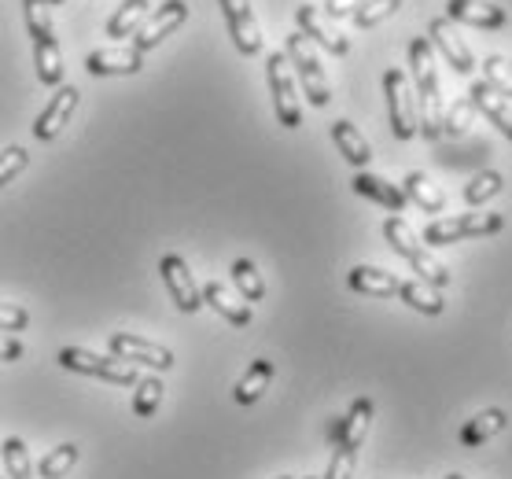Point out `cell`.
<instances>
[{
  "label": "cell",
  "mask_w": 512,
  "mask_h": 479,
  "mask_svg": "<svg viewBox=\"0 0 512 479\" xmlns=\"http://www.w3.org/2000/svg\"><path fill=\"white\" fill-rule=\"evenodd\" d=\"M144 67V56H140L137 48L129 45H111V48H96L85 56V71L96 74V78H118V74H140Z\"/></svg>",
  "instance_id": "4fadbf2b"
},
{
  "label": "cell",
  "mask_w": 512,
  "mask_h": 479,
  "mask_svg": "<svg viewBox=\"0 0 512 479\" xmlns=\"http://www.w3.org/2000/svg\"><path fill=\"white\" fill-rule=\"evenodd\" d=\"M225 15V26H229V37L240 56H258L262 52V30L255 23V12H251V0H218Z\"/></svg>",
  "instance_id": "30bf717a"
},
{
  "label": "cell",
  "mask_w": 512,
  "mask_h": 479,
  "mask_svg": "<svg viewBox=\"0 0 512 479\" xmlns=\"http://www.w3.org/2000/svg\"><path fill=\"white\" fill-rule=\"evenodd\" d=\"M472 115H476V104H472V100H457L454 107H446L443 133H454V137H461V133L472 126Z\"/></svg>",
  "instance_id": "8d00e7d4"
},
{
  "label": "cell",
  "mask_w": 512,
  "mask_h": 479,
  "mask_svg": "<svg viewBox=\"0 0 512 479\" xmlns=\"http://www.w3.org/2000/svg\"><path fill=\"white\" fill-rule=\"evenodd\" d=\"M468 100L476 104V111H483V118H490V122H494V126H498L501 133H505V137L512 141V100L498 96L487 82H476V85H472Z\"/></svg>",
  "instance_id": "44dd1931"
},
{
  "label": "cell",
  "mask_w": 512,
  "mask_h": 479,
  "mask_svg": "<svg viewBox=\"0 0 512 479\" xmlns=\"http://www.w3.org/2000/svg\"><path fill=\"white\" fill-rule=\"evenodd\" d=\"M409 67H413V82H417V133L428 141L443 137V93H439V74H435V56H431L428 37H413L409 41Z\"/></svg>",
  "instance_id": "6da1fadb"
},
{
  "label": "cell",
  "mask_w": 512,
  "mask_h": 479,
  "mask_svg": "<svg viewBox=\"0 0 512 479\" xmlns=\"http://www.w3.org/2000/svg\"><path fill=\"white\" fill-rule=\"evenodd\" d=\"M428 37H431V45L443 52L446 63H450L457 74H472V67H476V59H472V48L461 41V34L454 30V23H450V19H431Z\"/></svg>",
  "instance_id": "2e32d148"
},
{
  "label": "cell",
  "mask_w": 512,
  "mask_h": 479,
  "mask_svg": "<svg viewBox=\"0 0 512 479\" xmlns=\"http://www.w3.org/2000/svg\"><path fill=\"white\" fill-rule=\"evenodd\" d=\"M159 273H163L166 292H170V299L177 303V310H181V314H196L199 306H203V295H199V284L192 281V269H188L185 258L163 255Z\"/></svg>",
  "instance_id": "8fae6325"
},
{
  "label": "cell",
  "mask_w": 512,
  "mask_h": 479,
  "mask_svg": "<svg viewBox=\"0 0 512 479\" xmlns=\"http://www.w3.org/2000/svg\"><path fill=\"white\" fill-rule=\"evenodd\" d=\"M384 236H387V244L395 247L398 255H402L409 262V266H413V273H420V281H424V284L439 288V292H443L446 284H450V269H446L443 262H439V258L431 255L428 247L420 244L417 233H413V229H409V225L402 222L398 214L384 222Z\"/></svg>",
  "instance_id": "7a4b0ae2"
},
{
  "label": "cell",
  "mask_w": 512,
  "mask_h": 479,
  "mask_svg": "<svg viewBox=\"0 0 512 479\" xmlns=\"http://www.w3.org/2000/svg\"><path fill=\"white\" fill-rule=\"evenodd\" d=\"M398 8H402V0H365L350 19H354L358 30H373L376 23H384L387 15H395Z\"/></svg>",
  "instance_id": "e575fe53"
},
{
  "label": "cell",
  "mask_w": 512,
  "mask_h": 479,
  "mask_svg": "<svg viewBox=\"0 0 512 479\" xmlns=\"http://www.w3.org/2000/svg\"><path fill=\"white\" fill-rule=\"evenodd\" d=\"M350 185H354V192H358V196L373 199V203L387 207L391 214H402V211H406V203H409L406 192H402L398 185H391V181H384V177L365 174V170H361V174H354V181H350Z\"/></svg>",
  "instance_id": "d6986e66"
},
{
  "label": "cell",
  "mask_w": 512,
  "mask_h": 479,
  "mask_svg": "<svg viewBox=\"0 0 512 479\" xmlns=\"http://www.w3.org/2000/svg\"><path fill=\"white\" fill-rule=\"evenodd\" d=\"M163 380L159 376H140L137 380V391H133V413H137L140 421H152L159 406H163Z\"/></svg>",
  "instance_id": "4dcf8cb0"
},
{
  "label": "cell",
  "mask_w": 512,
  "mask_h": 479,
  "mask_svg": "<svg viewBox=\"0 0 512 479\" xmlns=\"http://www.w3.org/2000/svg\"><path fill=\"white\" fill-rule=\"evenodd\" d=\"M332 141H336L339 155H343V159H347L350 166L365 170V166L373 163V148H369V141L361 137L358 129H354V122H347V118L332 122Z\"/></svg>",
  "instance_id": "7402d4cb"
},
{
  "label": "cell",
  "mask_w": 512,
  "mask_h": 479,
  "mask_svg": "<svg viewBox=\"0 0 512 479\" xmlns=\"http://www.w3.org/2000/svg\"><path fill=\"white\" fill-rule=\"evenodd\" d=\"M266 78H269V93H273V111H277V122L284 129H299V126H303V107H299L295 74H291V63H288V56H284V52H269Z\"/></svg>",
  "instance_id": "5b68a950"
},
{
  "label": "cell",
  "mask_w": 512,
  "mask_h": 479,
  "mask_svg": "<svg viewBox=\"0 0 512 479\" xmlns=\"http://www.w3.org/2000/svg\"><path fill=\"white\" fill-rule=\"evenodd\" d=\"M26 325H30V314L23 306L0 303V332H23Z\"/></svg>",
  "instance_id": "f35d334b"
},
{
  "label": "cell",
  "mask_w": 512,
  "mask_h": 479,
  "mask_svg": "<svg viewBox=\"0 0 512 479\" xmlns=\"http://www.w3.org/2000/svg\"><path fill=\"white\" fill-rule=\"evenodd\" d=\"M505 424H509L505 409H498V406L483 409V413H476V417H472V421L461 428V446H465V450H476V446L490 443L494 435L505 432Z\"/></svg>",
  "instance_id": "603a6c76"
},
{
  "label": "cell",
  "mask_w": 512,
  "mask_h": 479,
  "mask_svg": "<svg viewBox=\"0 0 512 479\" xmlns=\"http://www.w3.org/2000/svg\"><path fill=\"white\" fill-rule=\"evenodd\" d=\"M78 100H82V93H78L74 85H59L56 96H52V104H48L34 122L37 141H56L59 133H63V126L70 122V115L78 111Z\"/></svg>",
  "instance_id": "7c38bea8"
},
{
  "label": "cell",
  "mask_w": 512,
  "mask_h": 479,
  "mask_svg": "<svg viewBox=\"0 0 512 479\" xmlns=\"http://www.w3.org/2000/svg\"><path fill=\"white\" fill-rule=\"evenodd\" d=\"M26 354V347H23V339H15V336H4L0 332V362H19Z\"/></svg>",
  "instance_id": "60d3db41"
},
{
  "label": "cell",
  "mask_w": 512,
  "mask_h": 479,
  "mask_svg": "<svg viewBox=\"0 0 512 479\" xmlns=\"http://www.w3.org/2000/svg\"><path fill=\"white\" fill-rule=\"evenodd\" d=\"M188 19V4L185 0H166L163 8H155L148 19H144V26H140L137 34H133V48H137L140 56L144 52H152V48H159L166 41V37L174 34L177 26Z\"/></svg>",
  "instance_id": "9c48e42d"
},
{
  "label": "cell",
  "mask_w": 512,
  "mask_h": 479,
  "mask_svg": "<svg viewBox=\"0 0 512 479\" xmlns=\"http://www.w3.org/2000/svg\"><path fill=\"white\" fill-rule=\"evenodd\" d=\"M269 380H273V362H269V358H258V362H251V369L240 376L233 398L240 402V406H255L258 398L266 395Z\"/></svg>",
  "instance_id": "484cf974"
},
{
  "label": "cell",
  "mask_w": 512,
  "mask_h": 479,
  "mask_svg": "<svg viewBox=\"0 0 512 479\" xmlns=\"http://www.w3.org/2000/svg\"><path fill=\"white\" fill-rule=\"evenodd\" d=\"M229 273H233L236 281V292L244 295L247 303H262L266 299V281H262V273H258V266L251 258H236Z\"/></svg>",
  "instance_id": "f546056e"
},
{
  "label": "cell",
  "mask_w": 512,
  "mask_h": 479,
  "mask_svg": "<svg viewBox=\"0 0 512 479\" xmlns=\"http://www.w3.org/2000/svg\"><path fill=\"white\" fill-rule=\"evenodd\" d=\"M284 56H288V63L295 67V78H299V85H303L306 100H310L314 107L332 104V85H328L325 67H321V59H317L314 45H310V37L295 30V34L288 37Z\"/></svg>",
  "instance_id": "3957f363"
},
{
  "label": "cell",
  "mask_w": 512,
  "mask_h": 479,
  "mask_svg": "<svg viewBox=\"0 0 512 479\" xmlns=\"http://www.w3.org/2000/svg\"><path fill=\"white\" fill-rule=\"evenodd\" d=\"M446 479H465V476H461V472H450V476H446Z\"/></svg>",
  "instance_id": "7bdbcfd3"
},
{
  "label": "cell",
  "mask_w": 512,
  "mask_h": 479,
  "mask_svg": "<svg viewBox=\"0 0 512 479\" xmlns=\"http://www.w3.org/2000/svg\"><path fill=\"white\" fill-rule=\"evenodd\" d=\"M365 4V0H325V15L328 19H347Z\"/></svg>",
  "instance_id": "ab89813d"
},
{
  "label": "cell",
  "mask_w": 512,
  "mask_h": 479,
  "mask_svg": "<svg viewBox=\"0 0 512 479\" xmlns=\"http://www.w3.org/2000/svg\"><path fill=\"white\" fill-rule=\"evenodd\" d=\"M402 192H406V199H413L424 214H443L446 211L443 188L431 185V177H424L420 170H413V174L406 177V188H402Z\"/></svg>",
  "instance_id": "4316f807"
},
{
  "label": "cell",
  "mask_w": 512,
  "mask_h": 479,
  "mask_svg": "<svg viewBox=\"0 0 512 479\" xmlns=\"http://www.w3.org/2000/svg\"><path fill=\"white\" fill-rule=\"evenodd\" d=\"M483 82L498 96L512 100V63L505 56H487L483 59Z\"/></svg>",
  "instance_id": "d6a6232c"
},
{
  "label": "cell",
  "mask_w": 512,
  "mask_h": 479,
  "mask_svg": "<svg viewBox=\"0 0 512 479\" xmlns=\"http://www.w3.org/2000/svg\"><path fill=\"white\" fill-rule=\"evenodd\" d=\"M23 15H26V30L34 37V52H41V48H59L56 30H52V12H48L45 0H23Z\"/></svg>",
  "instance_id": "cb8c5ba5"
},
{
  "label": "cell",
  "mask_w": 512,
  "mask_h": 479,
  "mask_svg": "<svg viewBox=\"0 0 512 479\" xmlns=\"http://www.w3.org/2000/svg\"><path fill=\"white\" fill-rule=\"evenodd\" d=\"M347 284L350 292L358 295H373V299H391L398 295V277L395 273H387V269H376V266H354L347 273Z\"/></svg>",
  "instance_id": "ffe728a7"
},
{
  "label": "cell",
  "mask_w": 512,
  "mask_h": 479,
  "mask_svg": "<svg viewBox=\"0 0 512 479\" xmlns=\"http://www.w3.org/2000/svg\"><path fill=\"white\" fill-rule=\"evenodd\" d=\"M369 424H373V398H354V406L347 409V417H339L328 439H332V446L358 450L369 435Z\"/></svg>",
  "instance_id": "e0dca14e"
},
{
  "label": "cell",
  "mask_w": 512,
  "mask_h": 479,
  "mask_svg": "<svg viewBox=\"0 0 512 479\" xmlns=\"http://www.w3.org/2000/svg\"><path fill=\"white\" fill-rule=\"evenodd\" d=\"M107 347H111V354H115L118 362L148 365V369H155V373H170L177 362L170 347L152 343V339H144V336H133V332H111Z\"/></svg>",
  "instance_id": "ba28073f"
},
{
  "label": "cell",
  "mask_w": 512,
  "mask_h": 479,
  "mask_svg": "<svg viewBox=\"0 0 512 479\" xmlns=\"http://www.w3.org/2000/svg\"><path fill=\"white\" fill-rule=\"evenodd\" d=\"M144 19H148V0H122V8L107 23V37H133Z\"/></svg>",
  "instance_id": "f1b7e54d"
},
{
  "label": "cell",
  "mask_w": 512,
  "mask_h": 479,
  "mask_svg": "<svg viewBox=\"0 0 512 479\" xmlns=\"http://www.w3.org/2000/svg\"><path fill=\"white\" fill-rule=\"evenodd\" d=\"M446 19L450 23H468L479 30H501L509 26V12L490 4V0H446Z\"/></svg>",
  "instance_id": "5bb4252c"
},
{
  "label": "cell",
  "mask_w": 512,
  "mask_h": 479,
  "mask_svg": "<svg viewBox=\"0 0 512 479\" xmlns=\"http://www.w3.org/2000/svg\"><path fill=\"white\" fill-rule=\"evenodd\" d=\"M199 295H203V303L214 310V314H222L229 325H236V328H247L251 325V306L247 303H240L225 284H218V281H207L203 288H199Z\"/></svg>",
  "instance_id": "ac0fdd59"
},
{
  "label": "cell",
  "mask_w": 512,
  "mask_h": 479,
  "mask_svg": "<svg viewBox=\"0 0 512 479\" xmlns=\"http://www.w3.org/2000/svg\"><path fill=\"white\" fill-rule=\"evenodd\" d=\"M306 479H314V476H306Z\"/></svg>",
  "instance_id": "f6af8a7d"
},
{
  "label": "cell",
  "mask_w": 512,
  "mask_h": 479,
  "mask_svg": "<svg viewBox=\"0 0 512 479\" xmlns=\"http://www.w3.org/2000/svg\"><path fill=\"white\" fill-rule=\"evenodd\" d=\"M0 461H4V479H37L30 450H26V443L19 439V435L4 439V446H0Z\"/></svg>",
  "instance_id": "83f0119b"
},
{
  "label": "cell",
  "mask_w": 512,
  "mask_h": 479,
  "mask_svg": "<svg viewBox=\"0 0 512 479\" xmlns=\"http://www.w3.org/2000/svg\"><path fill=\"white\" fill-rule=\"evenodd\" d=\"M384 93H387V118H391V133L398 141H413L417 137V100L409 89L406 74L391 67L384 74Z\"/></svg>",
  "instance_id": "52a82bcc"
},
{
  "label": "cell",
  "mask_w": 512,
  "mask_h": 479,
  "mask_svg": "<svg viewBox=\"0 0 512 479\" xmlns=\"http://www.w3.org/2000/svg\"><path fill=\"white\" fill-rule=\"evenodd\" d=\"M509 63H512V59H509Z\"/></svg>",
  "instance_id": "bcb514c9"
},
{
  "label": "cell",
  "mask_w": 512,
  "mask_h": 479,
  "mask_svg": "<svg viewBox=\"0 0 512 479\" xmlns=\"http://www.w3.org/2000/svg\"><path fill=\"white\" fill-rule=\"evenodd\" d=\"M295 23H299V34H306L310 41L332 52V56H347L350 52V37H343L336 26H328V19L317 12L314 4H303V8H295Z\"/></svg>",
  "instance_id": "9a60e30c"
},
{
  "label": "cell",
  "mask_w": 512,
  "mask_h": 479,
  "mask_svg": "<svg viewBox=\"0 0 512 479\" xmlns=\"http://www.w3.org/2000/svg\"><path fill=\"white\" fill-rule=\"evenodd\" d=\"M45 4H48V8H59V4H63V0H45Z\"/></svg>",
  "instance_id": "b9f144b4"
},
{
  "label": "cell",
  "mask_w": 512,
  "mask_h": 479,
  "mask_svg": "<svg viewBox=\"0 0 512 479\" xmlns=\"http://www.w3.org/2000/svg\"><path fill=\"white\" fill-rule=\"evenodd\" d=\"M505 188V181H501L498 170H483V174L472 177V185L465 188V199H468V207H483L487 199H494Z\"/></svg>",
  "instance_id": "836d02e7"
},
{
  "label": "cell",
  "mask_w": 512,
  "mask_h": 479,
  "mask_svg": "<svg viewBox=\"0 0 512 479\" xmlns=\"http://www.w3.org/2000/svg\"><path fill=\"white\" fill-rule=\"evenodd\" d=\"M26 166H30V152H26V148H19V144L4 148V152H0V188L12 185L15 177L26 170Z\"/></svg>",
  "instance_id": "d590c367"
},
{
  "label": "cell",
  "mask_w": 512,
  "mask_h": 479,
  "mask_svg": "<svg viewBox=\"0 0 512 479\" xmlns=\"http://www.w3.org/2000/svg\"><path fill=\"white\" fill-rule=\"evenodd\" d=\"M78 465V446L74 443H59L56 450H48L37 465V476L41 479H67L70 468Z\"/></svg>",
  "instance_id": "1f68e13d"
},
{
  "label": "cell",
  "mask_w": 512,
  "mask_h": 479,
  "mask_svg": "<svg viewBox=\"0 0 512 479\" xmlns=\"http://www.w3.org/2000/svg\"><path fill=\"white\" fill-rule=\"evenodd\" d=\"M277 479H295V476H277Z\"/></svg>",
  "instance_id": "ee69618b"
},
{
  "label": "cell",
  "mask_w": 512,
  "mask_h": 479,
  "mask_svg": "<svg viewBox=\"0 0 512 479\" xmlns=\"http://www.w3.org/2000/svg\"><path fill=\"white\" fill-rule=\"evenodd\" d=\"M398 295H402V303L413 306L417 314H428V317H439L446 310L443 303V292L439 288H431L417 277V281H402L398 284Z\"/></svg>",
  "instance_id": "d4e9b609"
},
{
  "label": "cell",
  "mask_w": 512,
  "mask_h": 479,
  "mask_svg": "<svg viewBox=\"0 0 512 479\" xmlns=\"http://www.w3.org/2000/svg\"><path fill=\"white\" fill-rule=\"evenodd\" d=\"M505 229V218L501 214H457V218H439L424 229V244L446 247L457 244V240H468V236H494Z\"/></svg>",
  "instance_id": "8992f818"
},
{
  "label": "cell",
  "mask_w": 512,
  "mask_h": 479,
  "mask_svg": "<svg viewBox=\"0 0 512 479\" xmlns=\"http://www.w3.org/2000/svg\"><path fill=\"white\" fill-rule=\"evenodd\" d=\"M56 362L70 373H82V376H96V380H104V384H118V387H137L140 373L137 365L129 362H118V358H104V354H93L85 351V347H63L56 354Z\"/></svg>",
  "instance_id": "277c9868"
},
{
  "label": "cell",
  "mask_w": 512,
  "mask_h": 479,
  "mask_svg": "<svg viewBox=\"0 0 512 479\" xmlns=\"http://www.w3.org/2000/svg\"><path fill=\"white\" fill-rule=\"evenodd\" d=\"M354 465H358V450L336 446V454H332V465H328L325 479H350L354 476Z\"/></svg>",
  "instance_id": "74e56055"
}]
</instances>
